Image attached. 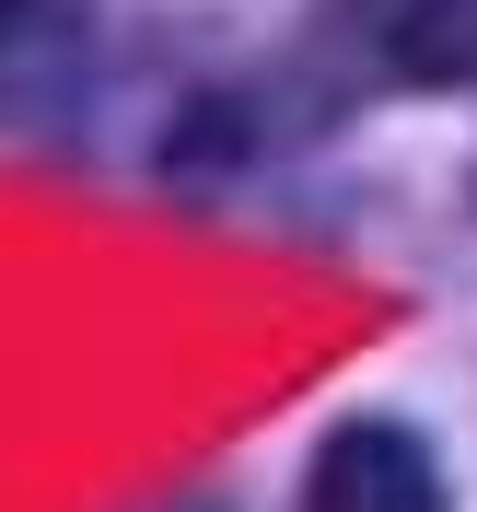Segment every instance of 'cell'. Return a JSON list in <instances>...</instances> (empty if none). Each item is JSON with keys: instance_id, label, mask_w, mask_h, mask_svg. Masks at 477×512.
<instances>
[{"instance_id": "obj_1", "label": "cell", "mask_w": 477, "mask_h": 512, "mask_svg": "<svg viewBox=\"0 0 477 512\" xmlns=\"http://www.w3.org/2000/svg\"><path fill=\"white\" fill-rule=\"evenodd\" d=\"M303 512H454V501L408 419H338L303 466Z\"/></svg>"}, {"instance_id": "obj_2", "label": "cell", "mask_w": 477, "mask_h": 512, "mask_svg": "<svg viewBox=\"0 0 477 512\" xmlns=\"http://www.w3.org/2000/svg\"><path fill=\"white\" fill-rule=\"evenodd\" d=\"M338 35L373 82L408 94H477V0H338Z\"/></svg>"}, {"instance_id": "obj_3", "label": "cell", "mask_w": 477, "mask_h": 512, "mask_svg": "<svg viewBox=\"0 0 477 512\" xmlns=\"http://www.w3.org/2000/svg\"><path fill=\"white\" fill-rule=\"evenodd\" d=\"M24 12L35 0H0V70H12V47H24Z\"/></svg>"}]
</instances>
